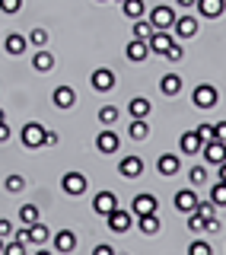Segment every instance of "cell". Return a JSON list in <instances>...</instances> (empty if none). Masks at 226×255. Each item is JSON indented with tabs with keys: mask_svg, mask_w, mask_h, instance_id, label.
I'll return each instance as SVG.
<instances>
[{
	"mask_svg": "<svg viewBox=\"0 0 226 255\" xmlns=\"http://www.w3.org/2000/svg\"><path fill=\"white\" fill-rule=\"evenodd\" d=\"M3 246H6V239H3V236H0V252H3Z\"/></svg>",
	"mask_w": 226,
	"mask_h": 255,
	"instance_id": "f907efd6",
	"label": "cell"
},
{
	"mask_svg": "<svg viewBox=\"0 0 226 255\" xmlns=\"http://www.w3.org/2000/svg\"><path fill=\"white\" fill-rule=\"evenodd\" d=\"M99 122H102V125H115V122H118V109H115V106H102V109H99Z\"/></svg>",
	"mask_w": 226,
	"mask_h": 255,
	"instance_id": "836d02e7",
	"label": "cell"
},
{
	"mask_svg": "<svg viewBox=\"0 0 226 255\" xmlns=\"http://www.w3.org/2000/svg\"><path fill=\"white\" fill-rule=\"evenodd\" d=\"M211 201L217 207H226V182H217V185L211 188Z\"/></svg>",
	"mask_w": 226,
	"mask_h": 255,
	"instance_id": "f546056e",
	"label": "cell"
},
{
	"mask_svg": "<svg viewBox=\"0 0 226 255\" xmlns=\"http://www.w3.org/2000/svg\"><path fill=\"white\" fill-rule=\"evenodd\" d=\"M54 143H58V134H54V131H45V147H54Z\"/></svg>",
	"mask_w": 226,
	"mask_h": 255,
	"instance_id": "bcb514c9",
	"label": "cell"
},
{
	"mask_svg": "<svg viewBox=\"0 0 226 255\" xmlns=\"http://www.w3.org/2000/svg\"><path fill=\"white\" fill-rule=\"evenodd\" d=\"M124 54H127V61L140 64V61L150 58V45L143 42V38H131V42H127V48H124Z\"/></svg>",
	"mask_w": 226,
	"mask_h": 255,
	"instance_id": "5bb4252c",
	"label": "cell"
},
{
	"mask_svg": "<svg viewBox=\"0 0 226 255\" xmlns=\"http://www.w3.org/2000/svg\"><path fill=\"white\" fill-rule=\"evenodd\" d=\"M131 211L137 214V217H147V214H156V211H159V201H156L153 195H147V191H143V195H137V198H134Z\"/></svg>",
	"mask_w": 226,
	"mask_h": 255,
	"instance_id": "9c48e42d",
	"label": "cell"
},
{
	"mask_svg": "<svg viewBox=\"0 0 226 255\" xmlns=\"http://www.w3.org/2000/svg\"><path fill=\"white\" fill-rule=\"evenodd\" d=\"M3 48H6V54H13V58H19V54L26 51V35H19V32H13V35H6Z\"/></svg>",
	"mask_w": 226,
	"mask_h": 255,
	"instance_id": "cb8c5ba5",
	"label": "cell"
},
{
	"mask_svg": "<svg viewBox=\"0 0 226 255\" xmlns=\"http://www.w3.org/2000/svg\"><path fill=\"white\" fill-rule=\"evenodd\" d=\"M127 134H131L134 140H143L150 134V125H147V118H134L131 122V128H127Z\"/></svg>",
	"mask_w": 226,
	"mask_h": 255,
	"instance_id": "4316f807",
	"label": "cell"
},
{
	"mask_svg": "<svg viewBox=\"0 0 226 255\" xmlns=\"http://www.w3.org/2000/svg\"><path fill=\"white\" fill-rule=\"evenodd\" d=\"M0 122H6V112L3 109H0Z\"/></svg>",
	"mask_w": 226,
	"mask_h": 255,
	"instance_id": "681fc988",
	"label": "cell"
},
{
	"mask_svg": "<svg viewBox=\"0 0 226 255\" xmlns=\"http://www.w3.org/2000/svg\"><path fill=\"white\" fill-rule=\"evenodd\" d=\"M118 172L124 175V179H137V175L143 172V159H140V156H124V159L118 163Z\"/></svg>",
	"mask_w": 226,
	"mask_h": 255,
	"instance_id": "e0dca14e",
	"label": "cell"
},
{
	"mask_svg": "<svg viewBox=\"0 0 226 255\" xmlns=\"http://www.w3.org/2000/svg\"><path fill=\"white\" fill-rule=\"evenodd\" d=\"M0 236H3V239H13V223L10 220H0Z\"/></svg>",
	"mask_w": 226,
	"mask_h": 255,
	"instance_id": "b9f144b4",
	"label": "cell"
},
{
	"mask_svg": "<svg viewBox=\"0 0 226 255\" xmlns=\"http://www.w3.org/2000/svg\"><path fill=\"white\" fill-rule=\"evenodd\" d=\"M121 13H124L127 19H140V16L147 13V6H143V0H121Z\"/></svg>",
	"mask_w": 226,
	"mask_h": 255,
	"instance_id": "d4e9b609",
	"label": "cell"
},
{
	"mask_svg": "<svg viewBox=\"0 0 226 255\" xmlns=\"http://www.w3.org/2000/svg\"><path fill=\"white\" fill-rule=\"evenodd\" d=\"M90 83H93L96 93H109V90H115V74H112L109 67H99V70H93Z\"/></svg>",
	"mask_w": 226,
	"mask_h": 255,
	"instance_id": "5b68a950",
	"label": "cell"
},
{
	"mask_svg": "<svg viewBox=\"0 0 226 255\" xmlns=\"http://www.w3.org/2000/svg\"><path fill=\"white\" fill-rule=\"evenodd\" d=\"M150 35H153V22L150 19H134V38H143V42H150Z\"/></svg>",
	"mask_w": 226,
	"mask_h": 255,
	"instance_id": "83f0119b",
	"label": "cell"
},
{
	"mask_svg": "<svg viewBox=\"0 0 226 255\" xmlns=\"http://www.w3.org/2000/svg\"><path fill=\"white\" fill-rule=\"evenodd\" d=\"M22 10V0H0V13H6V16H16Z\"/></svg>",
	"mask_w": 226,
	"mask_h": 255,
	"instance_id": "8d00e7d4",
	"label": "cell"
},
{
	"mask_svg": "<svg viewBox=\"0 0 226 255\" xmlns=\"http://www.w3.org/2000/svg\"><path fill=\"white\" fill-rule=\"evenodd\" d=\"M188 182H191V185H204V182H207V169H204V166H191V172H188Z\"/></svg>",
	"mask_w": 226,
	"mask_h": 255,
	"instance_id": "1f68e13d",
	"label": "cell"
},
{
	"mask_svg": "<svg viewBox=\"0 0 226 255\" xmlns=\"http://www.w3.org/2000/svg\"><path fill=\"white\" fill-rule=\"evenodd\" d=\"M74 249H77V233H74V230H58V233H54V252L67 255Z\"/></svg>",
	"mask_w": 226,
	"mask_h": 255,
	"instance_id": "4fadbf2b",
	"label": "cell"
},
{
	"mask_svg": "<svg viewBox=\"0 0 226 255\" xmlns=\"http://www.w3.org/2000/svg\"><path fill=\"white\" fill-rule=\"evenodd\" d=\"M191 102H195L198 109H214L217 106V90L211 83H201V86H195V93H191Z\"/></svg>",
	"mask_w": 226,
	"mask_h": 255,
	"instance_id": "3957f363",
	"label": "cell"
},
{
	"mask_svg": "<svg viewBox=\"0 0 226 255\" xmlns=\"http://www.w3.org/2000/svg\"><path fill=\"white\" fill-rule=\"evenodd\" d=\"M220 182H226V163H220Z\"/></svg>",
	"mask_w": 226,
	"mask_h": 255,
	"instance_id": "c3c4849f",
	"label": "cell"
},
{
	"mask_svg": "<svg viewBox=\"0 0 226 255\" xmlns=\"http://www.w3.org/2000/svg\"><path fill=\"white\" fill-rule=\"evenodd\" d=\"M3 255H26V243H19V239H6Z\"/></svg>",
	"mask_w": 226,
	"mask_h": 255,
	"instance_id": "d590c367",
	"label": "cell"
},
{
	"mask_svg": "<svg viewBox=\"0 0 226 255\" xmlns=\"http://www.w3.org/2000/svg\"><path fill=\"white\" fill-rule=\"evenodd\" d=\"M172 29H175L179 38H195L198 35V19H195V16H175Z\"/></svg>",
	"mask_w": 226,
	"mask_h": 255,
	"instance_id": "7c38bea8",
	"label": "cell"
},
{
	"mask_svg": "<svg viewBox=\"0 0 226 255\" xmlns=\"http://www.w3.org/2000/svg\"><path fill=\"white\" fill-rule=\"evenodd\" d=\"M22 188H26V179H22V175H6V191L16 195V191H22Z\"/></svg>",
	"mask_w": 226,
	"mask_h": 255,
	"instance_id": "f35d334b",
	"label": "cell"
},
{
	"mask_svg": "<svg viewBox=\"0 0 226 255\" xmlns=\"http://www.w3.org/2000/svg\"><path fill=\"white\" fill-rule=\"evenodd\" d=\"M195 6L204 19H217V16H223V10H226V0H195Z\"/></svg>",
	"mask_w": 226,
	"mask_h": 255,
	"instance_id": "9a60e30c",
	"label": "cell"
},
{
	"mask_svg": "<svg viewBox=\"0 0 226 255\" xmlns=\"http://www.w3.org/2000/svg\"><path fill=\"white\" fill-rule=\"evenodd\" d=\"M214 131H217V140H223V143H226V122H217V125H214Z\"/></svg>",
	"mask_w": 226,
	"mask_h": 255,
	"instance_id": "ee69618b",
	"label": "cell"
},
{
	"mask_svg": "<svg viewBox=\"0 0 226 255\" xmlns=\"http://www.w3.org/2000/svg\"><path fill=\"white\" fill-rule=\"evenodd\" d=\"M150 22H153V29H172V22H175V10H172V6H153Z\"/></svg>",
	"mask_w": 226,
	"mask_h": 255,
	"instance_id": "52a82bcc",
	"label": "cell"
},
{
	"mask_svg": "<svg viewBox=\"0 0 226 255\" xmlns=\"http://www.w3.org/2000/svg\"><path fill=\"white\" fill-rule=\"evenodd\" d=\"M188 255H214L211 243H204V239H195V243L188 246Z\"/></svg>",
	"mask_w": 226,
	"mask_h": 255,
	"instance_id": "e575fe53",
	"label": "cell"
},
{
	"mask_svg": "<svg viewBox=\"0 0 226 255\" xmlns=\"http://www.w3.org/2000/svg\"><path fill=\"white\" fill-rule=\"evenodd\" d=\"M61 188L67 191V195H83L86 191V175L83 172H64V179H61Z\"/></svg>",
	"mask_w": 226,
	"mask_h": 255,
	"instance_id": "8992f818",
	"label": "cell"
},
{
	"mask_svg": "<svg viewBox=\"0 0 226 255\" xmlns=\"http://www.w3.org/2000/svg\"><path fill=\"white\" fill-rule=\"evenodd\" d=\"M96 150H99V153H115L118 150V134L115 131H99V137H96Z\"/></svg>",
	"mask_w": 226,
	"mask_h": 255,
	"instance_id": "ac0fdd59",
	"label": "cell"
},
{
	"mask_svg": "<svg viewBox=\"0 0 226 255\" xmlns=\"http://www.w3.org/2000/svg\"><path fill=\"white\" fill-rule=\"evenodd\" d=\"M32 67H35L38 74H48V70H54V54L48 51V48H38L35 58H32Z\"/></svg>",
	"mask_w": 226,
	"mask_h": 255,
	"instance_id": "ffe728a7",
	"label": "cell"
},
{
	"mask_svg": "<svg viewBox=\"0 0 226 255\" xmlns=\"http://www.w3.org/2000/svg\"><path fill=\"white\" fill-rule=\"evenodd\" d=\"M172 42H175V38L172 35H169V32L166 29H153V35H150V51L153 54H166L169 51V48H172Z\"/></svg>",
	"mask_w": 226,
	"mask_h": 255,
	"instance_id": "30bf717a",
	"label": "cell"
},
{
	"mask_svg": "<svg viewBox=\"0 0 226 255\" xmlns=\"http://www.w3.org/2000/svg\"><path fill=\"white\" fill-rule=\"evenodd\" d=\"M48 239H51V230H48L45 227V223H29V243H38V246H42V243H48Z\"/></svg>",
	"mask_w": 226,
	"mask_h": 255,
	"instance_id": "484cf974",
	"label": "cell"
},
{
	"mask_svg": "<svg viewBox=\"0 0 226 255\" xmlns=\"http://www.w3.org/2000/svg\"><path fill=\"white\" fill-rule=\"evenodd\" d=\"M45 131L48 128L45 125H38V122H29L26 128H22V147H29V150H38V147H45Z\"/></svg>",
	"mask_w": 226,
	"mask_h": 255,
	"instance_id": "6da1fadb",
	"label": "cell"
},
{
	"mask_svg": "<svg viewBox=\"0 0 226 255\" xmlns=\"http://www.w3.org/2000/svg\"><path fill=\"white\" fill-rule=\"evenodd\" d=\"M198 195L191 188H182V191H175V211H182V214H195L198 211Z\"/></svg>",
	"mask_w": 226,
	"mask_h": 255,
	"instance_id": "ba28073f",
	"label": "cell"
},
{
	"mask_svg": "<svg viewBox=\"0 0 226 255\" xmlns=\"http://www.w3.org/2000/svg\"><path fill=\"white\" fill-rule=\"evenodd\" d=\"M35 255H54V252H48V249H42V252H35Z\"/></svg>",
	"mask_w": 226,
	"mask_h": 255,
	"instance_id": "816d5d0a",
	"label": "cell"
},
{
	"mask_svg": "<svg viewBox=\"0 0 226 255\" xmlns=\"http://www.w3.org/2000/svg\"><path fill=\"white\" fill-rule=\"evenodd\" d=\"M10 140V128H6V122H0V143Z\"/></svg>",
	"mask_w": 226,
	"mask_h": 255,
	"instance_id": "f6af8a7d",
	"label": "cell"
},
{
	"mask_svg": "<svg viewBox=\"0 0 226 255\" xmlns=\"http://www.w3.org/2000/svg\"><path fill=\"white\" fill-rule=\"evenodd\" d=\"M201 137H198V131H188V134H182V140H179V150L182 153H188V156H195V153H201Z\"/></svg>",
	"mask_w": 226,
	"mask_h": 255,
	"instance_id": "44dd1931",
	"label": "cell"
},
{
	"mask_svg": "<svg viewBox=\"0 0 226 255\" xmlns=\"http://www.w3.org/2000/svg\"><path fill=\"white\" fill-rule=\"evenodd\" d=\"M118 207V198H115V191H99V195L93 198V211L99 214V217H109L112 211Z\"/></svg>",
	"mask_w": 226,
	"mask_h": 255,
	"instance_id": "277c9868",
	"label": "cell"
},
{
	"mask_svg": "<svg viewBox=\"0 0 226 255\" xmlns=\"http://www.w3.org/2000/svg\"><path fill=\"white\" fill-rule=\"evenodd\" d=\"M127 112H131V118H147L153 112V102L143 99V96H134V99L127 102Z\"/></svg>",
	"mask_w": 226,
	"mask_h": 255,
	"instance_id": "7402d4cb",
	"label": "cell"
},
{
	"mask_svg": "<svg viewBox=\"0 0 226 255\" xmlns=\"http://www.w3.org/2000/svg\"><path fill=\"white\" fill-rule=\"evenodd\" d=\"M179 6H195V0H175Z\"/></svg>",
	"mask_w": 226,
	"mask_h": 255,
	"instance_id": "7dc6e473",
	"label": "cell"
},
{
	"mask_svg": "<svg viewBox=\"0 0 226 255\" xmlns=\"http://www.w3.org/2000/svg\"><path fill=\"white\" fill-rule=\"evenodd\" d=\"M163 58H166V61H182V58H185V48H182L179 42H172V48H169Z\"/></svg>",
	"mask_w": 226,
	"mask_h": 255,
	"instance_id": "ab89813d",
	"label": "cell"
},
{
	"mask_svg": "<svg viewBox=\"0 0 226 255\" xmlns=\"http://www.w3.org/2000/svg\"><path fill=\"white\" fill-rule=\"evenodd\" d=\"M198 137H201V143H207V140H217V131H214V125H201V128H198Z\"/></svg>",
	"mask_w": 226,
	"mask_h": 255,
	"instance_id": "60d3db41",
	"label": "cell"
},
{
	"mask_svg": "<svg viewBox=\"0 0 226 255\" xmlns=\"http://www.w3.org/2000/svg\"><path fill=\"white\" fill-rule=\"evenodd\" d=\"M156 169H159V175H179V169H182L179 153H163L156 159Z\"/></svg>",
	"mask_w": 226,
	"mask_h": 255,
	"instance_id": "2e32d148",
	"label": "cell"
},
{
	"mask_svg": "<svg viewBox=\"0 0 226 255\" xmlns=\"http://www.w3.org/2000/svg\"><path fill=\"white\" fill-rule=\"evenodd\" d=\"M198 214H201L204 220H214V217H217V204H214V201H201V204H198Z\"/></svg>",
	"mask_w": 226,
	"mask_h": 255,
	"instance_id": "74e56055",
	"label": "cell"
},
{
	"mask_svg": "<svg viewBox=\"0 0 226 255\" xmlns=\"http://www.w3.org/2000/svg\"><path fill=\"white\" fill-rule=\"evenodd\" d=\"M109 230L112 233H127V230L134 227V211H124V207H115V211L106 217Z\"/></svg>",
	"mask_w": 226,
	"mask_h": 255,
	"instance_id": "7a4b0ae2",
	"label": "cell"
},
{
	"mask_svg": "<svg viewBox=\"0 0 226 255\" xmlns=\"http://www.w3.org/2000/svg\"><path fill=\"white\" fill-rule=\"evenodd\" d=\"M118 3H121V0H118Z\"/></svg>",
	"mask_w": 226,
	"mask_h": 255,
	"instance_id": "f5cc1de1",
	"label": "cell"
},
{
	"mask_svg": "<svg viewBox=\"0 0 226 255\" xmlns=\"http://www.w3.org/2000/svg\"><path fill=\"white\" fill-rule=\"evenodd\" d=\"M159 90H163V96H179L182 93V77L179 74H166L159 80Z\"/></svg>",
	"mask_w": 226,
	"mask_h": 255,
	"instance_id": "603a6c76",
	"label": "cell"
},
{
	"mask_svg": "<svg viewBox=\"0 0 226 255\" xmlns=\"http://www.w3.org/2000/svg\"><path fill=\"white\" fill-rule=\"evenodd\" d=\"M201 150H204V159H207V163H214V166L226 163V143L223 140H207Z\"/></svg>",
	"mask_w": 226,
	"mask_h": 255,
	"instance_id": "8fae6325",
	"label": "cell"
},
{
	"mask_svg": "<svg viewBox=\"0 0 226 255\" xmlns=\"http://www.w3.org/2000/svg\"><path fill=\"white\" fill-rule=\"evenodd\" d=\"M51 102L58 109H74V102H77V93L70 90V86H58V90L51 93Z\"/></svg>",
	"mask_w": 226,
	"mask_h": 255,
	"instance_id": "d6986e66",
	"label": "cell"
},
{
	"mask_svg": "<svg viewBox=\"0 0 226 255\" xmlns=\"http://www.w3.org/2000/svg\"><path fill=\"white\" fill-rule=\"evenodd\" d=\"M26 42H29V45H35V48H45V45H48V32H45V29H32Z\"/></svg>",
	"mask_w": 226,
	"mask_h": 255,
	"instance_id": "d6a6232c",
	"label": "cell"
},
{
	"mask_svg": "<svg viewBox=\"0 0 226 255\" xmlns=\"http://www.w3.org/2000/svg\"><path fill=\"white\" fill-rule=\"evenodd\" d=\"M19 220L26 223V227H29V223H35V220H38V207H35V204H22V207H19Z\"/></svg>",
	"mask_w": 226,
	"mask_h": 255,
	"instance_id": "4dcf8cb0",
	"label": "cell"
},
{
	"mask_svg": "<svg viewBox=\"0 0 226 255\" xmlns=\"http://www.w3.org/2000/svg\"><path fill=\"white\" fill-rule=\"evenodd\" d=\"M140 233H143V236H156V233H159V217H156V214L140 217Z\"/></svg>",
	"mask_w": 226,
	"mask_h": 255,
	"instance_id": "f1b7e54d",
	"label": "cell"
},
{
	"mask_svg": "<svg viewBox=\"0 0 226 255\" xmlns=\"http://www.w3.org/2000/svg\"><path fill=\"white\" fill-rule=\"evenodd\" d=\"M93 255H115V249H112L109 243H102V246H96V249H93Z\"/></svg>",
	"mask_w": 226,
	"mask_h": 255,
	"instance_id": "7bdbcfd3",
	"label": "cell"
}]
</instances>
